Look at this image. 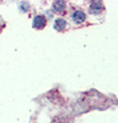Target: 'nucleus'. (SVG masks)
<instances>
[{"label": "nucleus", "mask_w": 118, "mask_h": 123, "mask_svg": "<svg viewBox=\"0 0 118 123\" xmlns=\"http://www.w3.org/2000/svg\"><path fill=\"white\" fill-rule=\"evenodd\" d=\"M54 9H55L56 12H63L66 9V1H62V0L54 1Z\"/></svg>", "instance_id": "obj_5"}, {"label": "nucleus", "mask_w": 118, "mask_h": 123, "mask_svg": "<svg viewBox=\"0 0 118 123\" xmlns=\"http://www.w3.org/2000/svg\"><path fill=\"white\" fill-rule=\"evenodd\" d=\"M46 18L44 16H42V15H38V16H35L34 18V22H32V24H34V27L35 28H38V30H40V28H43L44 25H46Z\"/></svg>", "instance_id": "obj_1"}, {"label": "nucleus", "mask_w": 118, "mask_h": 123, "mask_svg": "<svg viewBox=\"0 0 118 123\" xmlns=\"http://www.w3.org/2000/svg\"><path fill=\"white\" fill-rule=\"evenodd\" d=\"M72 20H74L77 24H81V23H83L85 20H86V13L82 12V11H75V12L72 13Z\"/></svg>", "instance_id": "obj_2"}, {"label": "nucleus", "mask_w": 118, "mask_h": 123, "mask_svg": "<svg viewBox=\"0 0 118 123\" xmlns=\"http://www.w3.org/2000/svg\"><path fill=\"white\" fill-rule=\"evenodd\" d=\"M66 25H67L66 20H63V19H56L55 24H54V28H55L56 31H63L66 28Z\"/></svg>", "instance_id": "obj_4"}, {"label": "nucleus", "mask_w": 118, "mask_h": 123, "mask_svg": "<svg viewBox=\"0 0 118 123\" xmlns=\"http://www.w3.org/2000/svg\"><path fill=\"white\" fill-rule=\"evenodd\" d=\"M102 3H99V1H93L90 6V12L94 13V15H97L98 12H101L102 11Z\"/></svg>", "instance_id": "obj_3"}]
</instances>
